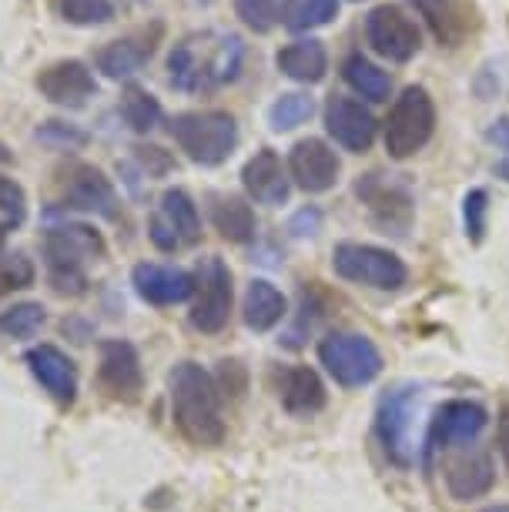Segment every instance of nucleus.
Returning a JSON list of instances; mask_svg holds the SVG:
<instances>
[{
  "mask_svg": "<svg viewBox=\"0 0 509 512\" xmlns=\"http://www.w3.org/2000/svg\"><path fill=\"white\" fill-rule=\"evenodd\" d=\"M355 195L369 208L372 225L382 235H396V238L409 235L412 218H416V201H412V191L399 175H379V171H372V175L355 181Z\"/></svg>",
  "mask_w": 509,
  "mask_h": 512,
  "instance_id": "nucleus-9",
  "label": "nucleus"
},
{
  "mask_svg": "<svg viewBox=\"0 0 509 512\" xmlns=\"http://www.w3.org/2000/svg\"><path fill=\"white\" fill-rule=\"evenodd\" d=\"M342 77H345V84L359 94V98H366L372 104H382V101H389V94H392V77L382 71L379 64H372L369 57H362V54H349L342 61Z\"/></svg>",
  "mask_w": 509,
  "mask_h": 512,
  "instance_id": "nucleus-29",
  "label": "nucleus"
},
{
  "mask_svg": "<svg viewBox=\"0 0 509 512\" xmlns=\"http://www.w3.org/2000/svg\"><path fill=\"white\" fill-rule=\"evenodd\" d=\"M131 285L141 302L158 305V308H171V305H181V302H188V298H195V275L175 265H158V262L134 265Z\"/></svg>",
  "mask_w": 509,
  "mask_h": 512,
  "instance_id": "nucleus-19",
  "label": "nucleus"
},
{
  "mask_svg": "<svg viewBox=\"0 0 509 512\" xmlns=\"http://www.w3.org/2000/svg\"><path fill=\"white\" fill-rule=\"evenodd\" d=\"M104 238L91 225H54L44 235V262L47 278L57 295H84L88 292V275L84 265L104 258Z\"/></svg>",
  "mask_w": 509,
  "mask_h": 512,
  "instance_id": "nucleus-3",
  "label": "nucleus"
},
{
  "mask_svg": "<svg viewBox=\"0 0 509 512\" xmlns=\"http://www.w3.org/2000/svg\"><path fill=\"white\" fill-rule=\"evenodd\" d=\"M366 44L392 64H409L422 51V34L402 7L376 4L366 14Z\"/></svg>",
  "mask_w": 509,
  "mask_h": 512,
  "instance_id": "nucleus-11",
  "label": "nucleus"
},
{
  "mask_svg": "<svg viewBox=\"0 0 509 512\" xmlns=\"http://www.w3.org/2000/svg\"><path fill=\"white\" fill-rule=\"evenodd\" d=\"M211 225L232 245H248L255 238V211L245 198L238 195H215L211 198Z\"/></svg>",
  "mask_w": 509,
  "mask_h": 512,
  "instance_id": "nucleus-28",
  "label": "nucleus"
},
{
  "mask_svg": "<svg viewBox=\"0 0 509 512\" xmlns=\"http://www.w3.org/2000/svg\"><path fill=\"white\" fill-rule=\"evenodd\" d=\"M242 315L252 332H272V328L288 315V302L268 278H252L245 288Z\"/></svg>",
  "mask_w": 509,
  "mask_h": 512,
  "instance_id": "nucleus-27",
  "label": "nucleus"
},
{
  "mask_svg": "<svg viewBox=\"0 0 509 512\" xmlns=\"http://www.w3.org/2000/svg\"><path fill=\"white\" fill-rule=\"evenodd\" d=\"M489 425V412L479 402L469 399H453L446 405H439L436 419L429 425V449H453L463 442L479 439Z\"/></svg>",
  "mask_w": 509,
  "mask_h": 512,
  "instance_id": "nucleus-20",
  "label": "nucleus"
},
{
  "mask_svg": "<svg viewBox=\"0 0 509 512\" xmlns=\"http://www.w3.org/2000/svg\"><path fill=\"white\" fill-rule=\"evenodd\" d=\"M7 161H11V151H7V144L0 141V164H7Z\"/></svg>",
  "mask_w": 509,
  "mask_h": 512,
  "instance_id": "nucleus-47",
  "label": "nucleus"
},
{
  "mask_svg": "<svg viewBox=\"0 0 509 512\" xmlns=\"http://www.w3.org/2000/svg\"><path fill=\"white\" fill-rule=\"evenodd\" d=\"M148 238L158 251H178L181 245H195L201 238V215L188 191L168 188L158 201V211L148 221Z\"/></svg>",
  "mask_w": 509,
  "mask_h": 512,
  "instance_id": "nucleus-12",
  "label": "nucleus"
},
{
  "mask_svg": "<svg viewBox=\"0 0 509 512\" xmlns=\"http://www.w3.org/2000/svg\"><path fill=\"white\" fill-rule=\"evenodd\" d=\"M242 188L245 195L258 201V205L278 208L288 201V191H292V178H288V168L282 158L272 148L255 151L252 158L245 161L242 168Z\"/></svg>",
  "mask_w": 509,
  "mask_h": 512,
  "instance_id": "nucleus-22",
  "label": "nucleus"
},
{
  "mask_svg": "<svg viewBox=\"0 0 509 512\" xmlns=\"http://www.w3.org/2000/svg\"><path fill=\"white\" fill-rule=\"evenodd\" d=\"M422 395L412 385L392 389L382 395L379 412H376V436L382 442V452L389 462H396L399 469H412L419 456V439H416V415H419Z\"/></svg>",
  "mask_w": 509,
  "mask_h": 512,
  "instance_id": "nucleus-7",
  "label": "nucleus"
},
{
  "mask_svg": "<svg viewBox=\"0 0 509 512\" xmlns=\"http://www.w3.org/2000/svg\"><path fill=\"white\" fill-rule=\"evenodd\" d=\"M342 161L322 138H302L288 151V178L299 185L305 195H325L339 185Z\"/></svg>",
  "mask_w": 509,
  "mask_h": 512,
  "instance_id": "nucleus-15",
  "label": "nucleus"
},
{
  "mask_svg": "<svg viewBox=\"0 0 509 512\" xmlns=\"http://www.w3.org/2000/svg\"><path fill=\"white\" fill-rule=\"evenodd\" d=\"M486 215H489V195H486V191L483 188L466 191V198H463V228H466V238L473 241V245H483Z\"/></svg>",
  "mask_w": 509,
  "mask_h": 512,
  "instance_id": "nucleus-38",
  "label": "nucleus"
},
{
  "mask_svg": "<svg viewBox=\"0 0 509 512\" xmlns=\"http://www.w3.org/2000/svg\"><path fill=\"white\" fill-rule=\"evenodd\" d=\"M4 245H7V225L0 221V255H4Z\"/></svg>",
  "mask_w": 509,
  "mask_h": 512,
  "instance_id": "nucleus-46",
  "label": "nucleus"
},
{
  "mask_svg": "<svg viewBox=\"0 0 509 512\" xmlns=\"http://www.w3.org/2000/svg\"><path fill=\"white\" fill-rule=\"evenodd\" d=\"M275 389L282 409L288 415H299V419L322 412L325 402H329V392H325L319 372L309 369V365H282V369H275Z\"/></svg>",
  "mask_w": 509,
  "mask_h": 512,
  "instance_id": "nucleus-23",
  "label": "nucleus"
},
{
  "mask_svg": "<svg viewBox=\"0 0 509 512\" xmlns=\"http://www.w3.org/2000/svg\"><path fill=\"white\" fill-rule=\"evenodd\" d=\"M275 67L299 84H319L329 74V54H325V44L315 41V37H299V41L285 44L275 54Z\"/></svg>",
  "mask_w": 509,
  "mask_h": 512,
  "instance_id": "nucleus-26",
  "label": "nucleus"
},
{
  "mask_svg": "<svg viewBox=\"0 0 509 512\" xmlns=\"http://www.w3.org/2000/svg\"><path fill=\"white\" fill-rule=\"evenodd\" d=\"M34 138L41 141V144H47V148H54V151H81V148H88L91 134L84 131V128H78V124L44 121L41 128H37Z\"/></svg>",
  "mask_w": 509,
  "mask_h": 512,
  "instance_id": "nucleus-37",
  "label": "nucleus"
},
{
  "mask_svg": "<svg viewBox=\"0 0 509 512\" xmlns=\"http://www.w3.org/2000/svg\"><path fill=\"white\" fill-rule=\"evenodd\" d=\"M496 446H499V456L506 462V472H509V405L499 415V429H496Z\"/></svg>",
  "mask_w": 509,
  "mask_h": 512,
  "instance_id": "nucleus-42",
  "label": "nucleus"
},
{
  "mask_svg": "<svg viewBox=\"0 0 509 512\" xmlns=\"http://www.w3.org/2000/svg\"><path fill=\"white\" fill-rule=\"evenodd\" d=\"M325 131L329 138L339 144V148L352 151V154H366L376 141V131H379V121L366 104L352 101V98H342V94H332L325 101Z\"/></svg>",
  "mask_w": 509,
  "mask_h": 512,
  "instance_id": "nucleus-16",
  "label": "nucleus"
},
{
  "mask_svg": "<svg viewBox=\"0 0 509 512\" xmlns=\"http://www.w3.org/2000/svg\"><path fill=\"white\" fill-rule=\"evenodd\" d=\"M61 198L64 208L88 211V215L118 221L121 218V198L114 191L111 178H104L101 168L94 164H71L61 178Z\"/></svg>",
  "mask_w": 509,
  "mask_h": 512,
  "instance_id": "nucleus-13",
  "label": "nucleus"
},
{
  "mask_svg": "<svg viewBox=\"0 0 509 512\" xmlns=\"http://www.w3.org/2000/svg\"><path fill=\"white\" fill-rule=\"evenodd\" d=\"M0 215L7 218V225H21L27 218V191L7 175H0Z\"/></svg>",
  "mask_w": 509,
  "mask_h": 512,
  "instance_id": "nucleus-39",
  "label": "nucleus"
},
{
  "mask_svg": "<svg viewBox=\"0 0 509 512\" xmlns=\"http://www.w3.org/2000/svg\"><path fill=\"white\" fill-rule=\"evenodd\" d=\"M232 268L218 255H205L195 268V305H191L188 322L201 335H218L232 318Z\"/></svg>",
  "mask_w": 509,
  "mask_h": 512,
  "instance_id": "nucleus-10",
  "label": "nucleus"
},
{
  "mask_svg": "<svg viewBox=\"0 0 509 512\" xmlns=\"http://www.w3.org/2000/svg\"><path fill=\"white\" fill-rule=\"evenodd\" d=\"M496 482V462L489 452H469L446 466V489L456 502L483 499Z\"/></svg>",
  "mask_w": 509,
  "mask_h": 512,
  "instance_id": "nucleus-24",
  "label": "nucleus"
},
{
  "mask_svg": "<svg viewBox=\"0 0 509 512\" xmlns=\"http://www.w3.org/2000/svg\"><path fill=\"white\" fill-rule=\"evenodd\" d=\"M98 379L114 399H134L144 389L141 355L128 338H104L98 345Z\"/></svg>",
  "mask_w": 509,
  "mask_h": 512,
  "instance_id": "nucleus-18",
  "label": "nucleus"
},
{
  "mask_svg": "<svg viewBox=\"0 0 509 512\" xmlns=\"http://www.w3.org/2000/svg\"><path fill=\"white\" fill-rule=\"evenodd\" d=\"M339 0H295L288 27L292 31H315V27H329L339 17Z\"/></svg>",
  "mask_w": 509,
  "mask_h": 512,
  "instance_id": "nucleus-35",
  "label": "nucleus"
},
{
  "mask_svg": "<svg viewBox=\"0 0 509 512\" xmlns=\"http://www.w3.org/2000/svg\"><path fill=\"white\" fill-rule=\"evenodd\" d=\"M171 412H175L178 432L195 446L215 449L225 442V419H222V392H218L215 375L201 369L198 362H178L168 372Z\"/></svg>",
  "mask_w": 509,
  "mask_h": 512,
  "instance_id": "nucleus-1",
  "label": "nucleus"
},
{
  "mask_svg": "<svg viewBox=\"0 0 509 512\" xmlns=\"http://www.w3.org/2000/svg\"><path fill=\"white\" fill-rule=\"evenodd\" d=\"M409 4L426 21L439 47H463L483 27V14L473 0H409Z\"/></svg>",
  "mask_w": 509,
  "mask_h": 512,
  "instance_id": "nucleus-14",
  "label": "nucleus"
},
{
  "mask_svg": "<svg viewBox=\"0 0 509 512\" xmlns=\"http://www.w3.org/2000/svg\"><path fill=\"white\" fill-rule=\"evenodd\" d=\"M24 362L57 405H74L78 399V365L71 362V355H64L57 345H34L24 355Z\"/></svg>",
  "mask_w": 509,
  "mask_h": 512,
  "instance_id": "nucleus-21",
  "label": "nucleus"
},
{
  "mask_svg": "<svg viewBox=\"0 0 509 512\" xmlns=\"http://www.w3.org/2000/svg\"><path fill=\"white\" fill-rule=\"evenodd\" d=\"M436 131V104L432 94L422 84H409L406 91L392 101L386 128H382V141L392 161H406L419 154L432 141Z\"/></svg>",
  "mask_w": 509,
  "mask_h": 512,
  "instance_id": "nucleus-5",
  "label": "nucleus"
},
{
  "mask_svg": "<svg viewBox=\"0 0 509 512\" xmlns=\"http://www.w3.org/2000/svg\"><path fill=\"white\" fill-rule=\"evenodd\" d=\"M134 161L141 164L144 175H148V178L165 175V171L175 168V161H171L161 148H155V144H138V148H134Z\"/></svg>",
  "mask_w": 509,
  "mask_h": 512,
  "instance_id": "nucleus-40",
  "label": "nucleus"
},
{
  "mask_svg": "<svg viewBox=\"0 0 509 512\" xmlns=\"http://www.w3.org/2000/svg\"><path fill=\"white\" fill-rule=\"evenodd\" d=\"M483 512H509V502H496V506H486Z\"/></svg>",
  "mask_w": 509,
  "mask_h": 512,
  "instance_id": "nucleus-45",
  "label": "nucleus"
},
{
  "mask_svg": "<svg viewBox=\"0 0 509 512\" xmlns=\"http://www.w3.org/2000/svg\"><path fill=\"white\" fill-rule=\"evenodd\" d=\"M332 268L345 282L379 288V292H396L409 278V268L396 251L362 245V241H339L332 248Z\"/></svg>",
  "mask_w": 509,
  "mask_h": 512,
  "instance_id": "nucleus-6",
  "label": "nucleus"
},
{
  "mask_svg": "<svg viewBox=\"0 0 509 512\" xmlns=\"http://www.w3.org/2000/svg\"><path fill=\"white\" fill-rule=\"evenodd\" d=\"M235 14L248 31L268 34L278 21H282L285 0H235Z\"/></svg>",
  "mask_w": 509,
  "mask_h": 512,
  "instance_id": "nucleus-34",
  "label": "nucleus"
},
{
  "mask_svg": "<svg viewBox=\"0 0 509 512\" xmlns=\"http://www.w3.org/2000/svg\"><path fill=\"white\" fill-rule=\"evenodd\" d=\"M315 114V101L309 94L302 91H288V94H278L268 108V124L272 131H295L299 124H305Z\"/></svg>",
  "mask_w": 509,
  "mask_h": 512,
  "instance_id": "nucleus-32",
  "label": "nucleus"
},
{
  "mask_svg": "<svg viewBox=\"0 0 509 512\" xmlns=\"http://www.w3.org/2000/svg\"><path fill=\"white\" fill-rule=\"evenodd\" d=\"M37 91L57 108L81 111L88 108L91 98H98V81L84 61H57L37 74Z\"/></svg>",
  "mask_w": 509,
  "mask_h": 512,
  "instance_id": "nucleus-17",
  "label": "nucleus"
},
{
  "mask_svg": "<svg viewBox=\"0 0 509 512\" xmlns=\"http://www.w3.org/2000/svg\"><path fill=\"white\" fill-rule=\"evenodd\" d=\"M496 175H499V178H506V181H509V158H506V161H499V164H496Z\"/></svg>",
  "mask_w": 509,
  "mask_h": 512,
  "instance_id": "nucleus-44",
  "label": "nucleus"
},
{
  "mask_svg": "<svg viewBox=\"0 0 509 512\" xmlns=\"http://www.w3.org/2000/svg\"><path fill=\"white\" fill-rule=\"evenodd\" d=\"M44 322H47V308L41 302H17L0 312V335L24 342V338H34L41 332Z\"/></svg>",
  "mask_w": 509,
  "mask_h": 512,
  "instance_id": "nucleus-31",
  "label": "nucleus"
},
{
  "mask_svg": "<svg viewBox=\"0 0 509 512\" xmlns=\"http://www.w3.org/2000/svg\"><path fill=\"white\" fill-rule=\"evenodd\" d=\"M319 362L342 389H362L382 375V352L362 332H332L319 342Z\"/></svg>",
  "mask_w": 509,
  "mask_h": 512,
  "instance_id": "nucleus-8",
  "label": "nucleus"
},
{
  "mask_svg": "<svg viewBox=\"0 0 509 512\" xmlns=\"http://www.w3.org/2000/svg\"><path fill=\"white\" fill-rule=\"evenodd\" d=\"M319 225H322V211L319 208H302L299 215L292 218L288 231H292V235H315V228Z\"/></svg>",
  "mask_w": 509,
  "mask_h": 512,
  "instance_id": "nucleus-41",
  "label": "nucleus"
},
{
  "mask_svg": "<svg viewBox=\"0 0 509 512\" xmlns=\"http://www.w3.org/2000/svg\"><path fill=\"white\" fill-rule=\"evenodd\" d=\"M37 278V268L24 251H11V255H0V298L31 288Z\"/></svg>",
  "mask_w": 509,
  "mask_h": 512,
  "instance_id": "nucleus-36",
  "label": "nucleus"
},
{
  "mask_svg": "<svg viewBox=\"0 0 509 512\" xmlns=\"http://www.w3.org/2000/svg\"><path fill=\"white\" fill-rule=\"evenodd\" d=\"M171 138L188 161L201 168H218L238 148V121L228 111H185L168 121Z\"/></svg>",
  "mask_w": 509,
  "mask_h": 512,
  "instance_id": "nucleus-4",
  "label": "nucleus"
},
{
  "mask_svg": "<svg viewBox=\"0 0 509 512\" xmlns=\"http://www.w3.org/2000/svg\"><path fill=\"white\" fill-rule=\"evenodd\" d=\"M121 118H124V124H128L131 131L148 134L151 128H158L161 104H158V98L151 91L134 88V84H131V88L121 94Z\"/></svg>",
  "mask_w": 509,
  "mask_h": 512,
  "instance_id": "nucleus-30",
  "label": "nucleus"
},
{
  "mask_svg": "<svg viewBox=\"0 0 509 512\" xmlns=\"http://www.w3.org/2000/svg\"><path fill=\"white\" fill-rule=\"evenodd\" d=\"M245 61V44L235 34H191L168 54V81L178 91H211L232 84Z\"/></svg>",
  "mask_w": 509,
  "mask_h": 512,
  "instance_id": "nucleus-2",
  "label": "nucleus"
},
{
  "mask_svg": "<svg viewBox=\"0 0 509 512\" xmlns=\"http://www.w3.org/2000/svg\"><path fill=\"white\" fill-rule=\"evenodd\" d=\"M57 14L71 27H101L114 17L111 0H57Z\"/></svg>",
  "mask_w": 509,
  "mask_h": 512,
  "instance_id": "nucleus-33",
  "label": "nucleus"
},
{
  "mask_svg": "<svg viewBox=\"0 0 509 512\" xmlns=\"http://www.w3.org/2000/svg\"><path fill=\"white\" fill-rule=\"evenodd\" d=\"M486 138L496 144V148H503L509 151V118H496L493 124H489V131H486Z\"/></svg>",
  "mask_w": 509,
  "mask_h": 512,
  "instance_id": "nucleus-43",
  "label": "nucleus"
},
{
  "mask_svg": "<svg viewBox=\"0 0 509 512\" xmlns=\"http://www.w3.org/2000/svg\"><path fill=\"white\" fill-rule=\"evenodd\" d=\"M158 34H161V27L151 37L148 34L121 37V41H111L108 47H101V51H98V71L104 77H111V81H131V77L151 61Z\"/></svg>",
  "mask_w": 509,
  "mask_h": 512,
  "instance_id": "nucleus-25",
  "label": "nucleus"
}]
</instances>
